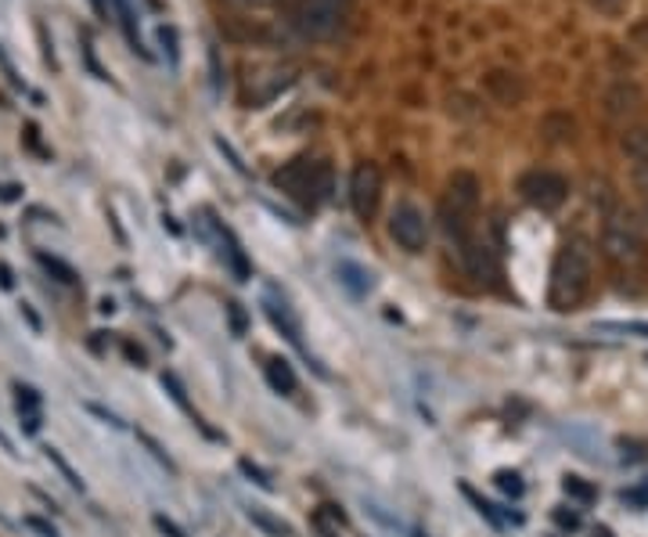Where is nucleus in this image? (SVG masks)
Masks as SVG:
<instances>
[{
  "instance_id": "nucleus-12",
  "label": "nucleus",
  "mask_w": 648,
  "mask_h": 537,
  "mask_svg": "<svg viewBox=\"0 0 648 537\" xmlns=\"http://www.w3.org/2000/svg\"><path fill=\"white\" fill-rule=\"evenodd\" d=\"M335 278H339L342 289H350L353 296H367L375 289V274L367 267L353 264V260H339L335 264Z\"/></svg>"
},
{
  "instance_id": "nucleus-15",
  "label": "nucleus",
  "mask_w": 648,
  "mask_h": 537,
  "mask_svg": "<svg viewBox=\"0 0 648 537\" xmlns=\"http://www.w3.org/2000/svg\"><path fill=\"white\" fill-rule=\"evenodd\" d=\"M245 516H249L252 527H260L267 537H293V527H288V523H282L277 516H271L267 509H256V506H252L249 512H245Z\"/></svg>"
},
{
  "instance_id": "nucleus-32",
  "label": "nucleus",
  "mask_w": 648,
  "mask_h": 537,
  "mask_svg": "<svg viewBox=\"0 0 648 537\" xmlns=\"http://www.w3.org/2000/svg\"><path fill=\"white\" fill-rule=\"evenodd\" d=\"M122 354H127V357H130V361H138V368L144 365V350H141V346H138V343H122Z\"/></svg>"
},
{
  "instance_id": "nucleus-8",
  "label": "nucleus",
  "mask_w": 648,
  "mask_h": 537,
  "mask_svg": "<svg viewBox=\"0 0 648 537\" xmlns=\"http://www.w3.org/2000/svg\"><path fill=\"white\" fill-rule=\"evenodd\" d=\"M389 234H393L400 250L422 253L429 245V220L415 203H397L393 214H389Z\"/></svg>"
},
{
  "instance_id": "nucleus-13",
  "label": "nucleus",
  "mask_w": 648,
  "mask_h": 537,
  "mask_svg": "<svg viewBox=\"0 0 648 537\" xmlns=\"http://www.w3.org/2000/svg\"><path fill=\"white\" fill-rule=\"evenodd\" d=\"M15 408H18V419L26 422V430L37 433L40 430V394L37 389L15 383Z\"/></svg>"
},
{
  "instance_id": "nucleus-10",
  "label": "nucleus",
  "mask_w": 648,
  "mask_h": 537,
  "mask_svg": "<svg viewBox=\"0 0 648 537\" xmlns=\"http://www.w3.org/2000/svg\"><path fill=\"white\" fill-rule=\"evenodd\" d=\"M296 84V73L293 69H267V73H256L249 80V91H245V102L249 108H263L267 102H274V98H282V91Z\"/></svg>"
},
{
  "instance_id": "nucleus-11",
  "label": "nucleus",
  "mask_w": 648,
  "mask_h": 537,
  "mask_svg": "<svg viewBox=\"0 0 648 537\" xmlns=\"http://www.w3.org/2000/svg\"><path fill=\"white\" fill-rule=\"evenodd\" d=\"M263 315L271 318V324L285 335L288 343H296V346L303 343V340H299V318H296V310L288 307L285 299H277L274 289H267V293H263Z\"/></svg>"
},
{
  "instance_id": "nucleus-7",
  "label": "nucleus",
  "mask_w": 648,
  "mask_h": 537,
  "mask_svg": "<svg viewBox=\"0 0 648 537\" xmlns=\"http://www.w3.org/2000/svg\"><path fill=\"white\" fill-rule=\"evenodd\" d=\"M383 203V170L375 163H357L350 174V206L357 220H372Z\"/></svg>"
},
{
  "instance_id": "nucleus-20",
  "label": "nucleus",
  "mask_w": 648,
  "mask_h": 537,
  "mask_svg": "<svg viewBox=\"0 0 648 537\" xmlns=\"http://www.w3.org/2000/svg\"><path fill=\"white\" fill-rule=\"evenodd\" d=\"M494 484L505 490L508 498H522V490H527V484H522V476L519 473H511V469H497L494 473Z\"/></svg>"
},
{
  "instance_id": "nucleus-35",
  "label": "nucleus",
  "mask_w": 648,
  "mask_h": 537,
  "mask_svg": "<svg viewBox=\"0 0 648 537\" xmlns=\"http://www.w3.org/2000/svg\"><path fill=\"white\" fill-rule=\"evenodd\" d=\"M0 447H4L8 455H15V447H11V440H8V436H4V430H0Z\"/></svg>"
},
{
  "instance_id": "nucleus-16",
  "label": "nucleus",
  "mask_w": 648,
  "mask_h": 537,
  "mask_svg": "<svg viewBox=\"0 0 648 537\" xmlns=\"http://www.w3.org/2000/svg\"><path fill=\"white\" fill-rule=\"evenodd\" d=\"M462 495H465L468 501H472V509H476V512H479V516H483L487 523H490V527H494V530H505V516H497V509H494V506H490V501H483V498H479V495H476V490H472V487H468V484L462 487Z\"/></svg>"
},
{
  "instance_id": "nucleus-23",
  "label": "nucleus",
  "mask_w": 648,
  "mask_h": 537,
  "mask_svg": "<svg viewBox=\"0 0 648 537\" xmlns=\"http://www.w3.org/2000/svg\"><path fill=\"white\" fill-rule=\"evenodd\" d=\"M228 321H231V332L238 335V340H242L245 332H249V318H245L242 304H228Z\"/></svg>"
},
{
  "instance_id": "nucleus-24",
  "label": "nucleus",
  "mask_w": 648,
  "mask_h": 537,
  "mask_svg": "<svg viewBox=\"0 0 648 537\" xmlns=\"http://www.w3.org/2000/svg\"><path fill=\"white\" fill-rule=\"evenodd\" d=\"M552 520H555V527H562V530H576L580 527V512H573V509H555Z\"/></svg>"
},
{
  "instance_id": "nucleus-26",
  "label": "nucleus",
  "mask_w": 648,
  "mask_h": 537,
  "mask_svg": "<svg viewBox=\"0 0 648 537\" xmlns=\"http://www.w3.org/2000/svg\"><path fill=\"white\" fill-rule=\"evenodd\" d=\"M209 69H213V91H223V69H220V48L217 43H209Z\"/></svg>"
},
{
  "instance_id": "nucleus-27",
  "label": "nucleus",
  "mask_w": 648,
  "mask_h": 537,
  "mask_svg": "<svg viewBox=\"0 0 648 537\" xmlns=\"http://www.w3.org/2000/svg\"><path fill=\"white\" fill-rule=\"evenodd\" d=\"M152 523H155V527H159V530H163L166 537H187V534H184L181 527H177L173 520H166L163 512H155V516H152Z\"/></svg>"
},
{
  "instance_id": "nucleus-5",
  "label": "nucleus",
  "mask_w": 648,
  "mask_h": 537,
  "mask_svg": "<svg viewBox=\"0 0 648 537\" xmlns=\"http://www.w3.org/2000/svg\"><path fill=\"white\" fill-rule=\"evenodd\" d=\"M601 253L609 264L617 267H634L645 256V223L641 217L627 206L609 209L601 220Z\"/></svg>"
},
{
  "instance_id": "nucleus-1",
  "label": "nucleus",
  "mask_w": 648,
  "mask_h": 537,
  "mask_svg": "<svg viewBox=\"0 0 648 537\" xmlns=\"http://www.w3.org/2000/svg\"><path fill=\"white\" fill-rule=\"evenodd\" d=\"M591 278H595V250L584 234H569L558 245L552 260V278H547V307L555 310H573L580 299L587 296Z\"/></svg>"
},
{
  "instance_id": "nucleus-19",
  "label": "nucleus",
  "mask_w": 648,
  "mask_h": 537,
  "mask_svg": "<svg viewBox=\"0 0 648 537\" xmlns=\"http://www.w3.org/2000/svg\"><path fill=\"white\" fill-rule=\"evenodd\" d=\"M562 490H566L569 498L584 501V506H587V501H595V498H598V490L591 487L587 480H580V476H566V480H562Z\"/></svg>"
},
{
  "instance_id": "nucleus-28",
  "label": "nucleus",
  "mask_w": 648,
  "mask_h": 537,
  "mask_svg": "<svg viewBox=\"0 0 648 537\" xmlns=\"http://www.w3.org/2000/svg\"><path fill=\"white\" fill-rule=\"evenodd\" d=\"M159 40L166 43V51H170V62L177 65V33H173L170 26H163V29H159Z\"/></svg>"
},
{
  "instance_id": "nucleus-34",
  "label": "nucleus",
  "mask_w": 648,
  "mask_h": 537,
  "mask_svg": "<svg viewBox=\"0 0 648 537\" xmlns=\"http://www.w3.org/2000/svg\"><path fill=\"white\" fill-rule=\"evenodd\" d=\"M0 289H11V271L4 264H0Z\"/></svg>"
},
{
  "instance_id": "nucleus-33",
  "label": "nucleus",
  "mask_w": 648,
  "mask_h": 537,
  "mask_svg": "<svg viewBox=\"0 0 648 537\" xmlns=\"http://www.w3.org/2000/svg\"><path fill=\"white\" fill-rule=\"evenodd\" d=\"M87 408H91V411H94V415H102V419L108 422V426H116V430H122V422H119L116 415H112V411H105V408H98V405H87Z\"/></svg>"
},
{
  "instance_id": "nucleus-21",
  "label": "nucleus",
  "mask_w": 648,
  "mask_h": 537,
  "mask_svg": "<svg viewBox=\"0 0 648 537\" xmlns=\"http://www.w3.org/2000/svg\"><path fill=\"white\" fill-rule=\"evenodd\" d=\"M37 260L48 267L51 274H59V282H65V285H76V271L69 264H62L59 256H48V253H37Z\"/></svg>"
},
{
  "instance_id": "nucleus-31",
  "label": "nucleus",
  "mask_w": 648,
  "mask_h": 537,
  "mask_svg": "<svg viewBox=\"0 0 648 537\" xmlns=\"http://www.w3.org/2000/svg\"><path fill=\"white\" fill-rule=\"evenodd\" d=\"M26 523H29V527L37 530V534H43V537H59V534H54V527H51V523H43V520H37V516H29Z\"/></svg>"
},
{
  "instance_id": "nucleus-14",
  "label": "nucleus",
  "mask_w": 648,
  "mask_h": 537,
  "mask_svg": "<svg viewBox=\"0 0 648 537\" xmlns=\"http://www.w3.org/2000/svg\"><path fill=\"white\" fill-rule=\"evenodd\" d=\"M267 383H271L277 394H296V386H299V379L293 372V365L285 361V357H267Z\"/></svg>"
},
{
  "instance_id": "nucleus-30",
  "label": "nucleus",
  "mask_w": 648,
  "mask_h": 537,
  "mask_svg": "<svg viewBox=\"0 0 648 537\" xmlns=\"http://www.w3.org/2000/svg\"><path fill=\"white\" fill-rule=\"evenodd\" d=\"M217 149H220L223 155H228V159H231V166H234V170H238V174H245V163L238 159V152H234V149H231V144H228V141H220V138H217Z\"/></svg>"
},
{
  "instance_id": "nucleus-9",
  "label": "nucleus",
  "mask_w": 648,
  "mask_h": 537,
  "mask_svg": "<svg viewBox=\"0 0 648 537\" xmlns=\"http://www.w3.org/2000/svg\"><path fill=\"white\" fill-rule=\"evenodd\" d=\"M454 253H457V260H462V271L472 278L476 285H494L497 282V256L483 239H479V234L462 242Z\"/></svg>"
},
{
  "instance_id": "nucleus-25",
  "label": "nucleus",
  "mask_w": 648,
  "mask_h": 537,
  "mask_svg": "<svg viewBox=\"0 0 648 537\" xmlns=\"http://www.w3.org/2000/svg\"><path fill=\"white\" fill-rule=\"evenodd\" d=\"M163 386L170 389V397H173L177 405H181L184 411H187V397H184V386H181V379H177L173 372H166V375H163Z\"/></svg>"
},
{
  "instance_id": "nucleus-6",
  "label": "nucleus",
  "mask_w": 648,
  "mask_h": 537,
  "mask_svg": "<svg viewBox=\"0 0 648 537\" xmlns=\"http://www.w3.org/2000/svg\"><path fill=\"white\" fill-rule=\"evenodd\" d=\"M519 195L527 206L552 214V209H558L569 199V181L555 170H527L519 177Z\"/></svg>"
},
{
  "instance_id": "nucleus-3",
  "label": "nucleus",
  "mask_w": 648,
  "mask_h": 537,
  "mask_svg": "<svg viewBox=\"0 0 648 537\" xmlns=\"http://www.w3.org/2000/svg\"><path fill=\"white\" fill-rule=\"evenodd\" d=\"M271 181H274L277 192L288 195L299 206H307V209H317V206L328 203L332 188H335L332 166L310 159V155H299V159L285 163L282 170H274Z\"/></svg>"
},
{
  "instance_id": "nucleus-29",
  "label": "nucleus",
  "mask_w": 648,
  "mask_h": 537,
  "mask_svg": "<svg viewBox=\"0 0 648 537\" xmlns=\"http://www.w3.org/2000/svg\"><path fill=\"white\" fill-rule=\"evenodd\" d=\"M234 8H242V11H263V8H274L277 0H231Z\"/></svg>"
},
{
  "instance_id": "nucleus-18",
  "label": "nucleus",
  "mask_w": 648,
  "mask_h": 537,
  "mask_svg": "<svg viewBox=\"0 0 648 537\" xmlns=\"http://www.w3.org/2000/svg\"><path fill=\"white\" fill-rule=\"evenodd\" d=\"M238 473L249 480V484H256L260 490H274V480H271V473H267V469H260L256 462H249V458H242L238 462Z\"/></svg>"
},
{
  "instance_id": "nucleus-22",
  "label": "nucleus",
  "mask_w": 648,
  "mask_h": 537,
  "mask_svg": "<svg viewBox=\"0 0 648 537\" xmlns=\"http://www.w3.org/2000/svg\"><path fill=\"white\" fill-rule=\"evenodd\" d=\"M138 440H141L144 447H148V455H152V458H155V462H159L163 469H166V473H177V465H173V458H170V455H166V451H163V447H159V444H155V440H152V436H148V433H138Z\"/></svg>"
},
{
  "instance_id": "nucleus-4",
  "label": "nucleus",
  "mask_w": 648,
  "mask_h": 537,
  "mask_svg": "<svg viewBox=\"0 0 648 537\" xmlns=\"http://www.w3.org/2000/svg\"><path fill=\"white\" fill-rule=\"evenodd\" d=\"M353 15V0H293L288 26L303 40H332L346 29Z\"/></svg>"
},
{
  "instance_id": "nucleus-2",
  "label": "nucleus",
  "mask_w": 648,
  "mask_h": 537,
  "mask_svg": "<svg viewBox=\"0 0 648 537\" xmlns=\"http://www.w3.org/2000/svg\"><path fill=\"white\" fill-rule=\"evenodd\" d=\"M476 214H479V177L468 170L451 174L446 192L440 199V228L457 250L476 234Z\"/></svg>"
},
{
  "instance_id": "nucleus-17",
  "label": "nucleus",
  "mask_w": 648,
  "mask_h": 537,
  "mask_svg": "<svg viewBox=\"0 0 648 537\" xmlns=\"http://www.w3.org/2000/svg\"><path fill=\"white\" fill-rule=\"evenodd\" d=\"M43 455H48V462H51L54 469H59L62 476H65V484H69L73 490H83V480H80V473H76V469H73L69 462H65L59 447H43Z\"/></svg>"
}]
</instances>
